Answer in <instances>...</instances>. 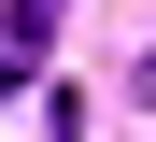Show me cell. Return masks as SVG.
Segmentation results:
<instances>
[{
	"label": "cell",
	"mask_w": 156,
	"mask_h": 142,
	"mask_svg": "<svg viewBox=\"0 0 156 142\" xmlns=\"http://www.w3.org/2000/svg\"><path fill=\"white\" fill-rule=\"evenodd\" d=\"M71 28V0H14V14H0V57H14V71H43V43H57Z\"/></svg>",
	"instance_id": "6da1fadb"
}]
</instances>
